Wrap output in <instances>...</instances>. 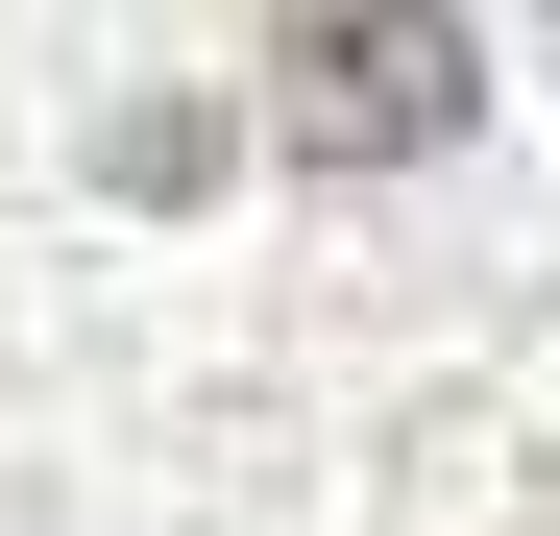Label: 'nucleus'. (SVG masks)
I'll return each instance as SVG.
<instances>
[{
  "instance_id": "1",
  "label": "nucleus",
  "mask_w": 560,
  "mask_h": 536,
  "mask_svg": "<svg viewBox=\"0 0 560 536\" xmlns=\"http://www.w3.org/2000/svg\"><path fill=\"white\" fill-rule=\"evenodd\" d=\"M488 123L463 0H268V147L293 171H439Z\"/></svg>"
},
{
  "instance_id": "2",
  "label": "nucleus",
  "mask_w": 560,
  "mask_h": 536,
  "mask_svg": "<svg viewBox=\"0 0 560 536\" xmlns=\"http://www.w3.org/2000/svg\"><path fill=\"white\" fill-rule=\"evenodd\" d=\"M536 25H560V0H536Z\"/></svg>"
}]
</instances>
